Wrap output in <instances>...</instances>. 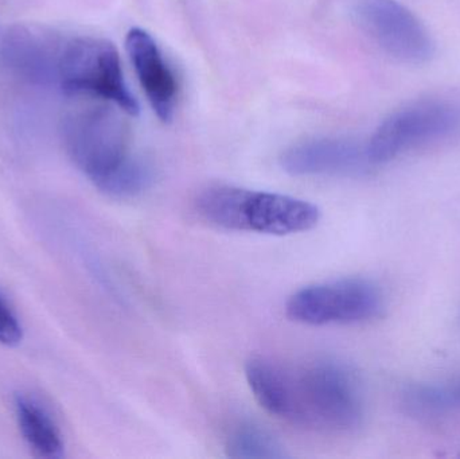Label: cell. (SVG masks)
I'll use <instances>...</instances> for the list:
<instances>
[{"instance_id":"cell-1","label":"cell","mask_w":460,"mask_h":459,"mask_svg":"<svg viewBox=\"0 0 460 459\" xmlns=\"http://www.w3.org/2000/svg\"><path fill=\"white\" fill-rule=\"evenodd\" d=\"M245 377L260 407L291 425L319 433H350L364 419L358 383L337 361L292 366L254 357L246 363Z\"/></svg>"},{"instance_id":"cell-2","label":"cell","mask_w":460,"mask_h":459,"mask_svg":"<svg viewBox=\"0 0 460 459\" xmlns=\"http://www.w3.org/2000/svg\"><path fill=\"white\" fill-rule=\"evenodd\" d=\"M196 209L218 228L275 236L310 231L321 220L319 207L305 199L229 185L202 190Z\"/></svg>"},{"instance_id":"cell-3","label":"cell","mask_w":460,"mask_h":459,"mask_svg":"<svg viewBox=\"0 0 460 459\" xmlns=\"http://www.w3.org/2000/svg\"><path fill=\"white\" fill-rule=\"evenodd\" d=\"M460 139V99L440 97L411 102L394 110L367 143L375 166L416 148Z\"/></svg>"},{"instance_id":"cell-4","label":"cell","mask_w":460,"mask_h":459,"mask_svg":"<svg viewBox=\"0 0 460 459\" xmlns=\"http://www.w3.org/2000/svg\"><path fill=\"white\" fill-rule=\"evenodd\" d=\"M62 137L67 155L94 186L132 156L128 126L110 105H92L69 113Z\"/></svg>"},{"instance_id":"cell-5","label":"cell","mask_w":460,"mask_h":459,"mask_svg":"<svg viewBox=\"0 0 460 459\" xmlns=\"http://www.w3.org/2000/svg\"><path fill=\"white\" fill-rule=\"evenodd\" d=\"M58 85L70 96L97 97L127 115L139 113V104L124 80L118 49L102 38L77 37L64 43Z\"/></svg>"},{"instance_id":"cell-6","label":"cell","mask_w":460,"mask_h":459,"mask_svg":"<svg viewBox=\"0 0 460 459\" xmlns=\"http://www.w3.org/2000/svg\"><path fill=\"white\" fill-rule=\"evenodd\" d=\"M380 288L362 278H346L307 286L289 296L287 317L308 326L350 325L381 314Z\"/></svg>"},{"instance_id":"cell-7","label":"cell","mask_w":460,"mask_h":459,"mask_svg":"<svg viewBox=\"0 0 460 459\" xmlns=\"http://www.w3.org/2000/svg\"><path fill=\"white\" fill-rule=\"evenodd\" d=\"M354 15L369 37L397 61H431L435 42L423 22L396 0H356Z\"/></svg>"},{"instance_id":"cell-8","label":"cell","mask_w":460,"mask_h":459,"mask_svg":"<svg viewBox=\"0 0 460 459\" xmlns=\"http://www.w3.org/2000/svg\"><path fill=\"white\" fill-rule=\"evenodd\" d=\"M280 164L295 177H358L375 167L367 145L343 137L297 143L284 151Z\"/></svg>"},{"instance_id":"cell-9","label":"cell","mask_w":460,"mask_h":459,"mask_svg":"<svg viewBox=\"0 0 460 459\" xmlns=\"http://www.w3.org/2000/svg\"><path fill=\"white\" fill-rule=\"evenodd\" d=\"M127 53L151 107L164 123L172 120L178 102V83L153 35L140 27L129 30Z\"/></svg>"},{"instance_id":"cell-10","label":"cell","mask_w":460,"mask_h":459,"mask_svg":"<svg viewBox=\"0 0 460 459\" xmlns=\"http://www.w3.org/2000/svg\"><path fill=\"white\" fill-rule=\"evenodd\" d=\"M64 43L40 30L15 27L5 38L4 57L10 66L32 83H58Z\"/></svg>"},{"instance_id":"cell-11","label":"cell","mask_w":460,"mask_h":459,"mask_svg":"<svg viewBox=\"0 0 460 459\" xmlns=\"http://www.w3.org/2000/svg\"><path fill=\"white\" fill-rule=\"evenodd\" d=\"M15 412L22 436L38 455L45 458L61 457L64 452L61 434L40 404L31 399L18 396L15 399Z\"/></svg>"},{"instance_id":"cell-12","label":"cell","mask_w":460,"mask_h":459,"mask_svg":"<svg viewBox=\"0 0 460 459\" xmlns=\"http://www.w3.org/2000/svg\"><path fill=\"white\" fill-rule=\"evenodd\" d=\"M460 406L456 388L437 384H413L402 393L405 414L420 420H434L450 414Z\"/></svg>"},{"instance_id":"cell-13","label":"cell","mask_w":460,"mask_h":459,"mask_svg":"<svg viewBox=\"0 0 460 459\" xmlns=\"http://www.w3.org/2000/svg\"><path fill=\"white\" fill-rule=\"evenodd\" d=\"M226 452L230 458L280 459L287 453L280 442L260 426L243 422L230 428L226 439Z\"/></svg>"},{"instance_id":"cell-14","label":"cell","mask_w":460,"mask_h":459,"mask_svg":"<svg viewBox=\"0 0 460 459\" xmlns=\"http://www.w3.org/2000/svg\"><path fill=\"white\" fill-rule=\"evenodd\" d=\"M155 169L147 159L132 155L96 188L115 199H132L147 191L155 183Z\"/></svg>"},{"instance_id":"cell-15","label":"cell","mask_w":460,"mask_h":459,"mask_svg":"<svg viewBox=\"0 0 460 459\" xmlns=\"http://www.w3.org/2000/svg\"><path fill=\"white\" fill-rule=\"evenodd\" d=\"M22 341V326L7 302L0 296V344L15 347Z\"/></svg>"},{"instance_id":"cell-16","label":"cell","mask_w":460,"mask_h":459,"mask_svg":"<svg viewBox=\"0 0 460 459\" xmlns=\"http://www.w3.org/2000/svg\"><path fill=\"white\" fill-rule=\"evenodd\" d=\"M456 393H458V398H459V402H460V385H459V387H456Z\"/></svg>"}]
</instances>
